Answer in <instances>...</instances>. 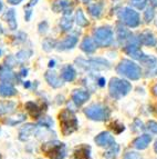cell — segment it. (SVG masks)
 Returning a JSON list of instances; mask_svg holds the SVG:
<instances>
[{
    "instance_id": "1",
    "label": "cell",
    "mask_w": 157,
    "mask_h": 159,
    "mask_svg": "<svg viewBox=\"0 0 157 159\" xmlns=\"http://www.w3.org/2000/svg\"><path fill=\"white\" fill-rule=\"evenodd\" d=\"M59 119H60L62 134L64 136L70 135V134L74 133L78 129V119H76L75 115L71 111V110L64 109L60 114V116H59Z\"/></svg>"
},
{
    "instance_id": "2",
    "label": "cell",
    "mask_w": 157,
    "mask_h": 159,
    "mask_svg": "<svg viewBox=\"0 0 157 159\" xmlns=\"http://www.w3.org/2000/svg\"><path fill=\"white\" fill-rule=\"evenodd\" d=\"M42 151L50 159H64L66 145L60 141H49L42 145Z\"/></svg>"
},
{
    "instance_id": "3",
    "label": "cell",
    "mask_w": 157,
    "mask_h": 159,
    "mask_svg": "<svg viewBox=\"0 0 157 159\" xmlns=\"http://www.w3.org/2000/svg\"><path fill=\"white\" fill-rule=\"evenodd\" d=\"M131 84L127 82L126 80L114 78V79L111 80L110 93L113 98L120 99L122 97H124L125 95H127L128 91L131 90Z\"/></svg>"
},
{
    "instance_id": "4",
    "label": "cell",
    "mask_w": 157,
    "mask_h": 159,
    "mask_svg": "<svg viewBox=\"0 0 157 159\" xmlns=\"http://www.w3.org/2000/svg\"><path fill=\"white\" fill-rule=\"evenodd\" d=\"M117 72L120 75H123L131 79L136 80L141 77V69L136 64H134L132 61L124 60L122 61L117 67Z\"/></svg>"
},
{
    "instance_id": "5",
    "label": "cell",
    "mask_w": 157,
    "mask_h": 159,
    "mask_svg": "<svg viewBox=\"0 0 157 159\" xmlns=\"http://www.w3.org/2000/svg\"><path fill=\"white\" fill-rule=\"evenodd\" d=\"M85 115L92 120L102 121V120H106L110 117V110L101 105H92L85 109Z\"/></svg>"
},
{
    "instance_id": "6",
    "label": "cell",
    "mask_w": 157,
    "mask_h": 159,
    "mask_svg": "<svg viewBox=\"0 0 157 159\" xmlns=\"http://www.w3.org/2000/svg\"><path fill=\"white\" fill-rule=\"evenodd\" d=\"M94 140L96 143V145H99L101 147L112 146L113 143H115L114 137L110 133H108V131H104V133H101L100 135H97Z\"/></svg>"
},
{
    "instance_id": "7",
    "label": "cell",
    "mask_w": 157,
    "mask_h": 159,
    "mask_svg": "<svg viewBox=\"0 0 157 159\" xmlns=\"http://www.w3.org/2000/svg\"><path fill=\"white\" fill-rule=\"evenodd\" d=\"M90 155H91V148L87 145H81L80 147L74 150L73 156L71 157V159H90Z\"/></svg>"
},
{
    "instance_id": "8",
    "label": "cell",
    "mask_w": 157,
    "mask_h": 159,
    "mask_svg": "<svg viewBox=\"0 0 157 159\" xmlns=\"http://www.w3.org/2000/svg\"><path fill=\"white\" fill-rule=\"evenodd\" d=\"M95 36H96L95 39H96L97 43H100V45H108V43H111V40H112V34H111V31L108 29H104V28L100 29L95 34Z\"/></svg>"
},
{
    "instance_id": "9",
    "label": "cell",
    "mask_w": 157,
    "mask_h": 159,
    "mask_svg": "<svg viewBox=\"0 0 157 159\" xmlns=\"http://www.w3.org/2000/svg\"><path fill=\"white\" fill-rule=\"evenodd\" d=\"M26 108H27V110H28V112L30 114V116L36 118V119H38L42 115L43 110H45L43 106H39V105H37L36 102H31V101L27 102Z\"/></svg>"
},
{
    "instance_id": "10",
    "label": "cell",
    "mask_w": 157,
    "mask_h": 159,
    "mask_svg": "<svg viewBox=\"0 0 157 159\" xmlns=\"http://www.w3.org/2000/svg\"><path fill=\"white\" fill-rule=\"evenodd\" d=\"M36 133V126L32 124H28V125L23 126L19 131V139L20 140H28L33 134Z\"/></svg>"
},
{
    "instance_id": "11",
    "label": "cell",
    "mask_w": 157,
    "mask_h": 159,
    "mask_svg": "<svg viewBox=\"0 0 157 159\" xmlns=\"http://www.w3.org/2000/svg\"><path fill=\"white\" fill-rule=\"evenodd\" d=\"M90 95L87 91L85 90H74L73 95H72V99L75 102L76 106H81L85 101L89 99Z\"/></svg>"
},
{
    "instance_id": "12",
    "label": "cell",
    "mask_w": 157,
    "mask_h": 159,
    "mask_svg": "<svg viewBox=\"0 0 157 159\" xmlns=\"http://www.w3.org/2000/svg\"><path fill=\"white\" fill-rule=\"evenodd\" d=\"M152 141V137L148 135H143L141 136V137L136 138L135 140L133 141V146L135 147L136 149H139V150H142V149H145L147 146L149 145V143Z\"/></svg>"
},
{
    "instance_id": "13",
    "label": "cell",
    "mask_w": 157,
    "mask_h": 159,
    "mask_svg": "<svg viewBox=\"0 0 157 159\" xmlns=\"http://www.w3.org/2000/svg\"><path fill=\"white\" fill-rule=\"evenodd\" d=\"M124 19L129 26H136L138 24V16L133 10H125L124 12Z\"/></svg>"
},
{
    "instance_id": "14",
    "label": "cell",
    "mask_w": 157,
    "mask_h": 159,
    "mask_svg": "<svg viewBox=\"0 0 157 159\" xmlns=\"http://www.w3.org/2000/svg\"><path fill=\"white\" fill-rule=\"evenodd\" d=\"M16 89L11 85H8V84L0 85V96L1 97H11V96L16 95Z\"/></svg>"
},
{
    "instance_id": "15",
    "label": "cell",
    "mask_w": 157,
    "mask_h": 159,
    "mask_svg": "<svg viewBox=\"0 0 157 159\" xmlns=\"http://www.w3.org/2000/svg\"><path fill=\"white\" fill-rule=\"evenodd\" d=\"M45 79L48 80V82H49L52 87L57 88V87H60V86L62 85L60 78H59L54 72H47V75H45Z\"/></svg>"
},
{
    "instance_id": "16",
    "label": "cell",
    "mask_w": 157,
    "mask_h": 159,
    "mask_svg": "<svg viewBox=\"0 0 157 159\" xmlns=\"http://www.w3.org/2000/svg\"><path fill=\"white\" fill-rule=\"evenodd\" d=\"M62 77L66 81H72L75 78V71L71 66H66L62 70Z\"/></svg>"
},
{
    "instance_id": "17",
    "label": "cell",
    "mask_w": 157,
    "mask_h": 159,
    "mask_svg": "<svg viewBox=\"0 0 157 159\" xmlns=\"http://www.w3.org/2000/svg\"><path fill=\"white\" fill-rule=\"evenodd\" d=\"M16 105L13 102H0V116L6 114H10L15 110Z\"/></svg>"
},
{
    "instance_id": "18",
    "label": "cell",
    "mask_w": 157,
    "mask_h": 159,
    "mask_svg": "<svg viewBox=\"0 0 157 159\" xmlns=\"http://www.w3.org/2000/svg\"><path fill=\"white\" fill-rule=\"evenodd\" d=\"M0 79L2 81H10L13 79V74L8 68L2 67V68H0Z\"/></svg>"
},
{
    "instance_id": "19",
    "label": "cell",
    "mask_w": 157,
    "mask_h": 159,
    "mask_svg": "<svg viewBox=\"0 0 157 159\" xmlns=\"http://www.w3.org/2000/svg\"><path fill=\"white\" fill-rule=\"evenodd\" d=\"M118 150H120V147H118V145H116V143H113L112 148H111L108 151H106V152H105L104 157L106 159H115L116 155L118 154Z\"/></svg>"
},
{
    "instance_id": "20",
    "label": "cell",
    "mask_w": 157,
    "mask_h": 159,
    "mask_svg": "<svg viewBox=\"0 0 157 159\" xmlns=\"http://www.w3.org/2000/svg\"><path fill=\"white\" fill-rule=\"evenodd\" d=\"M124 159H142L141 155L135 152V151H127L124 156Z\"/></svg>"
},
{
    "instance_id": "21",
    "label": "cell",
    "mask_w": 157,
    "mask_h": 159,
    "mask_svg": "<svg viewBox=\"0 0 157 159\" xmlns=\"http://www.w3.org/2000/svg\"><path fill=\"white\" fill-rule=\"evenodd\" d=\"M147 128H148L151 131H153L154 134H157V122L149 121L148 124H147Z\"/></svg>"
},
{
    "instance_id": "22",
    "label": "cell",
    "mask_w": 157,
    "mask_h": 159,
    "mask_svg": "<svg viewBox=\"0 0 157 159\" xmlns=\"http://www.w3.org/2000/svg\"><path fill=\"white\" fill-rule=\"evenodd\" d=\"M40 125H42V126H45V127L49 128V127H51V126L53 125V121L51 119H50L49 117H47V118H45V119H43L41 122H40Z\"/></svg>"
},
{
    "instance_id": "23",
    "label": "cell",
    "mask_w": 157,
    "mask_h": 159,
    "mask_svg": "<svg viewBox=\"0 0 157 159\" xmlns=\"http://www.w3.org/2000/svg\"><path fill=\"white\" fill-rule=\"evenodd\" d=\"M153 93H154V95H155V96H157V85L155 86L154 88H153Z\"/></svg>"
},
{
    "instance_id": "24",
    "label": "cell",
    "mask_w": 157,
    "mask_h": 159,
    "mask_svg": "<svg viewBox=\"0 0 157 159\" xmlns=\"http://www.w3.org/2000/svg\"><path fill=\"white\" fill-rule=\"evenodd\" d=\"M11 3H19V1H21V0H9Z\"/></svg>"
},
{
    "instance_id": "25",
    "label": "cell",
    "mask_w": 157,
    "mask_h": 159,
    "mask_svg": "<svg viewBox=\"0 0 157 159\" xmlns=\"http://www.w3.org/2000/svg\"><path fill=\"white\" fill-rule=\"evenodd\" d=\"M155 151L157 152V141H156V143H155Z\"/></svg>"
},
{
    "instance_id": "26",
    "label": "cell",
    "mask_w": 157,
    "mask_h": 159,
    "mask_svg": "<svg viewBox=\"0 0 157 159\" xmlns=\"http://www.w3.org/2000/svg\"><path fill=\"white\" fill-rule=\"evenodd\" d=\"M1 8H2V5H1V1H0V10H1Z\"/></svg>"
},
{
    "instance_id": "27",
    "label": "cell",
    "mask_w": 157,
    "mask_h": 159,
    "mask_svg": "<svg viewBox=\"0 0 157 159\" xmlns=\"http://www.w3.org/2000/svg\"><path fill=\"white\" fill-rule=\"evenodd\" d=\"M0 159H1V156H0Z\"/></svg>"
}]
</instances>
